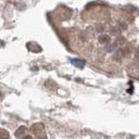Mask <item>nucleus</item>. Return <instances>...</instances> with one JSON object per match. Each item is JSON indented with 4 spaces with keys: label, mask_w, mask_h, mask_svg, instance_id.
<instances>
[{
    "label": "nucleus",
    "mask_w": 139,
    "mask_h": 139,
    "mask_svg": "<svg viewBox=\"0 0 139 139\" xmlns=\"http://www.w3.org/2000/svg\"><path fill=\"white\" fill-rule=\"evenodd\" d=\"M123 58H124V54H123L122 49H118L116 53L113 54V56H112L113 61H116V62H120Z\"/></svg>",
    "instance_id": "nucleus-1"
},
{
    "label": "nucleus",
    "mask_w": 139,
    "mask_h": 139,
    "mask_svg": "<svg viewBox=\"0 0 139 139\" xmlns=\"http://www.w3.org/2000/svg\"><path fill=\"white\" fill-rule=\"evenodd\" d=\"M98 42L101 43V44H109L110 43V37L108 34H101L100 37H98Z\"/></svg>",
    "instance_id": "nucleus-2"
},
{
    "label": "nucleus",
    "mask_w": 139,
    "mask_h": 139,
    "mask_svg": "<svg viewBox=\"0 0 139 139\" xmlns=\"http://www.w3.org/2000/svg\"><path fill=\"white\" fill-rule=\"evenodd\" d=\"M122 50H123V54H124V57H126V56H128L130 53H132V50H133L132 45H130V44L126 45L124 48H122Z\"/></svg>",
    "instance_id": "nucleus-3"
},
{
    "label": "nucleus",
    "mask_w": 139,
    "mask_h": 139,
    "mask_svg": "<svg viewBox=\"0 0 139 139\" xmlns=\"http://www.w3.org/2000/svg\"><path fill=\"white\" fill-rule=\"evenodd\" d=\"M125 43V40H124V38H118L117 40H116V42H114V45L116 46H121V45H123Z\"/></svg>",
    "instance_id": "nucleus-4"
},
{
    "label": "nucleus",
    "mask_w": 139,
    "mask_h": 139,
    "mask_svg": "<svg viewBox=\"0 0 139 139\" xmlns=\"http://www.w3.org/2000/svg\"><path fill=\"white\" fill-rule=\"evenodd\" d=\"M118 27L120 28L121 30H125L126 28H127V25H126V24H125V22H122V21H120V22L118 23Z\"/></svg>",
    "instance_id": "nucleus-5"
},
{
    "label": "nucleus",
    "mask_w": 139,
    "mask_h": 139,
    "mask_svg": "<svg viewBox=\"0 0 139 139\" xmlns=\"http://www.w3.org/2000/svg\"><path fill=\"white\" fill-rule=\"evenodd\" d=\"M121 29H120V28H116V27H114V28H111V29H110V31H111V34H113V35H116V34H119V33H120L121 32V31H120Z\"/></svg>",
    "instance_id": "nucleus-6"
}]
</instances>
